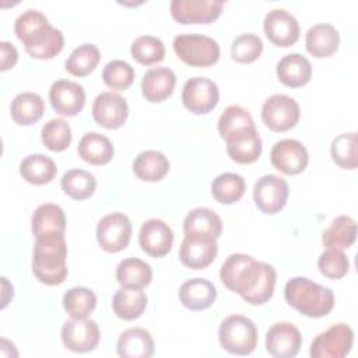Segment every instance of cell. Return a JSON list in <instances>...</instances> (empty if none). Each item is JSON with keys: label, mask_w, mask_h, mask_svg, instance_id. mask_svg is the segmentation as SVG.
<instances>
[{"label": "cell", "mask_w": 358, "mask_h": 358, "mask_svg": "<svg viewBox=\"0 0 358 358\" xmlns=\"http://www.w3.org/2000/svg\"><path fill=\"white\" fill-rule=\"evenodd\" d=\"M221 282L250 305H263L274 294L277 273L264 262L245 253H232L220 270Z\"/></svg>", "instance_id": "6da1fadb"}, {"label": "cell", "mask_w": 358, "mask_h": 358, "mask_svg": "<svg viewBox=\"0 0 358 358\" xmlns=\"http://www.w3.org/2000/svg\"><path fill=\"white\" fill-rule=\"evenodd\" d=\"M14 32L22 42L25 52L34 59H52L59 55L64 46L62 31L52 27L48 17L38 10L21 13L14 22Z\"/></svg>", "instance_id": "7a4b0ae2"}, {"label": "cell", "mask_w": 358, "mask_h": 358, "mask_svg": "<svg viewBox=\"0 0 358 358\" xmlns=\"http://www.w3.org/2000/svg\"><path fill=\"white\" fill-rule=\"evenodd\" d=\"M67 243L64 234L35 238L34 275L46 285H59L67 278Z\"/></svg>", "instance_id": "3957f363"}, {"label": "cell", "mask_w": 358, "mask_h": 358, "mask_svg": "<svg viewBox=\"0 0 358 358\" xmlns=\"http://www.w3.org/2000/svg\"><path fill=\"white\" fill-rule=\"evenodd\" d=\"M287 303L308 317H323L334 306V294L329 287L320 285L306 277H292L284 287Z\"/></svg>", "instance_id": "277c9868"}, {"label": "cell", "mask_w": 358, "mask_h": 358, "mask_svg": "<svg viewBox=\"0 0 358 358\" xmlns=\"http://www.w3.org/2000/svg\"><path fill=\"white\" fill-rule=\"evenodd\" d=\"M218 341L229 354L249 355L257 345V327L243 315H229L220 324Z\"/></svg>", "instance_id": "5b68a950"}, {"label": "cell", "mask_w": 358, "mask_h": 358, "mask_svg": "<svg viewBox=\"0 0 358 358\" xmlns=\"http://www.w3.org/2000/svg\"><path fill=\"white\" fill-rule=\"evenodd\" d=\"M176 56L190 67H210L220 59V45L201 34H182L173 39Z\"/></svg>", "instance_id": "8992f818"}, {"label": "cell", "mask_w": 358, "mask_h": 358, "mask_svg": "<svg viewBox=\"0 0 358 358\" xmlns=\"http://www.w3.org/2000/svg\"><path fill=\"white\" fill-rule=\"evenodd\" d=\"M352 343V329L345 323H337L313 338L309 354L312 358H343L351 351Z\"/></svg>", "instance_id": "52a82bcc"}, {"label": "cell", "mask_w": 358, "mask_h": 358, "mask_svg": "<svg viewBox=\"0 0 358 358\" xmlns=\"http://www.w3.org/2000/svg\"><path fill=\"white\" fill-rule=\"evenodd\" d=\"M299 116L296 101L284 94H274L262 105V120L273 131H287L295 127Z\"/></svg>", "instance_id": "ba28073f"}, {"label": "cell", "mask_w": 358, "mask_h": 358, "mask_svg": "<svg viewBox=\"0 0 358 358\" xmlns=\"http://www.w3.org/2000/svg\"><path fill=\"white\" fill-rule=\"evenodd\" d=\"M131 239V222L123 213H110L96 225V241L108 253H117L127 248Z\"/></svg>", "instance_id": "9c48e42d"}, {"label": "cell", "mask_w": 358, "mask_h": 358, "mask_svg": "<svg viewBox=\"0 0 358 358\" xmlns=\"http://www.w3.org/2000/svg\"><path fill=\"white\" fill-rule=\"evenodd\" d=\"M288 183L278 175H263L253 187V201L264 214L280 213L288 200Z\"/></svg>", "instance_id": "30bf717a"}, {"label": "cell", "mask_w": 358, "mask_h": 358, "mask_svg": "<svg viewBox=\"0 0 358 358\" xmlns=\"http://www.w3.org/2000/svg\"><path fill=\"white\" fill-rule=\"evenodd\" d=\"M220 91L217 84L206 77L189 78L182 90L183 106L194 115H207L218 103Z\"/></svg>", "instance_id": "8fae6325"}, {"label": "cell", "mask_w": 358, "mask_h": 358, "mask_svg": "<svg viewBox=\"0 0 358 358\" xmlns=\"http://www.w3.org/2000/svg\"><path fill=\"white\" fill-rule=\"evenodd\" d=\"M63 345L73 352H90L96 348L101 331L95 320L90 317L70 319L64 322L60 331Z\"/></svg>", "instance_id": "7c38bea8"}, {"label": "cell", "mask_w": 358, "mask_h": 358, "mask_svg": "<svg viewBox=\"0 0 358 358\" xmlns=\"http://www.w3.org/2000/svg\"><path fill=\"white\" fill-rule=\"evenodd\" d=\"M224 4L222 0H172L169 8L179 24H210L221 15Z\"/></svg>", "instance_id": "4fadbf2b"}, {"label": "cell", "mask_w": 358, "mask_h": 358, "mask_svg": "<svg viewBox=\"0 0 358 358\" xmlns=\"http://www.w3.org/2000/svg\"><path fill=\"white\" fill-rule=\"evenodd\" d=\"M263 29L268 41L278 48L292 46L301 34L298 20L284 8L270 10L264 17Z\"/></svg>", "instance_id": "5bb4252c"}, {"label": "cell", "mask_w": 358, "mask_h": 358, "mask_svg": "<svg viewBox=\"0 0 358 358\" xmlns=\"http://www.w3.org/2000/svg\"><path fill=\"white\" fill-rule=\"evenodd\" d=\"M270 161L273 166L284 175H298L308 166L309 155L301 141L284 138L273 145Z\"/></svg>", "instance_id": "9a60e30c"}, {"label": "cell", "mask_w": 358, "mask_h": 358, "mask_svg": "<svg viewBox=\"0 0 358 358\" xmlns=\"http://www.w3.org/2000/svg\"><path fill=\"white\" fill-rule=\"evenodd\" d=\"M129 115L126 99L112 91H105L96 95L92 103L94 120L105 129L113 130L124 124Z\"/></svg>", "instance_id": "2e32d148"}, {"label": "cell", "mask_w": 358, "mask_h": 358, "mask_svg": "<svg viewBox=\"0 0 358 358\" xmlns=\"http://www.w3.org/2000/svg\"><path fill=\"white\" fill-rule=\"evenodd\" d=\"M301 345L302 334L292 323H275L266 333V350L274 358L296 357Z\"/></svg>", "instance_id": "e0dca14e"}, {"label": "cell", "mask_w": 358, "mask_h": 358, "mask_svg": "<svg viewBox=\"0 0 358 358\" xmlns=\"http://www.w3.org/2000/svg\"><path fill=\"white\" fill-rule=\"evenodd\" d=\"M138 243L148 256L164 257L172 249L173 232L165 221L150 218L143 222L138 231Z\"/></svg>", "instance_id": "ac0fdd59"}, {"label": "cell", "mask_w": 358, "mask_h": 358, "mask_svg": "<svg viewBox=\"0 0 358 358\" xmlns=\"http://www.w3.org/2000/svg\"><path fill=\"white\" fill-rule=\"evenodd\" d=\"M49 101L53 110L62 116H76L85 105V91L81 84L57 80L50 85Z\"/></svg>", "instance_id": "d6986e66"}, {"label": "cell", "mask_w": 358, "mask_h": 358, "mask_svg": "<svg viewBox=\"0 0 358 358\" xmlns=\"http://www.w3.org/2000/svg\"><path fill=\"white\" fill-rule=\"evenodd\" d=\"M217 252L218 246L215 239L185 235L179 249V259L185 267L201 270L214 262Z\"/></svg>", "instance_id": "ffe728a7"}, {"label": "cell", "mask_w": 358, "mask_h": 358, "mask_svg": "<svg viewBox=\"0 0 358 358\" xmlns=\"http://www.w3.org/2000/svg\"><path fill=\"white\" fill-rule=\"evenodd\" d=\"M225 143H227L228 157L234 162L241 165H248L257 161L263 150L262 138L256 127L235 133L227 137Z\"/></svg>", "instance_id": "44dd1931"}, {"label": "cell", "mask_w": 358, "mask_h": 358, "mask_svg": "<svg viewBox=\"0 0 358 358\" xmlns=\"http://www.w3.org/2000/svg\"><path fill=\"white\" fill-rule=\"evenodd\" d=\"M176 85V76L168 67H152L145 71L141 80V94L151 102L158 103L169 98Z\"/></svg>", "instance_id": "7402d4cb"}, {"label": "cell", "mask_w": 358, "mask_h": 358, "mask_svg": "<svg viewBox=\"0 0 358 358\" xmlns=\"http://www.w3.org/2000/svg\"><path fill=\"white\" fill-rule=\"evenodd\" d=\"M178 295L180 303L189 310H204L215 302L217 289L211 281L196 277L185 281Z\"/></svg>", "instance_id": "603a6c76"}, {"label": "cell", "mask_w": 358, "mask_h": 358, "mask_svg": "<svg viewBox=\"0 0 358 358\" xmlns=\"http://www.w3.org/2000/svg\"><path fill=\"white\" fill-rule=\"evenodd\" d=\"M275 74L285 87L299 88L310 81L312 64L301 53H289L277 63Z\"/></svg>", "instance_id": "cb8c5ba5"}, {"label": "cell", "mask_w": 358, "mask_h": 358, "mask_svg": "<svg viewBox=\"0 0 358 358\" xmlns=\"http://www.w3.org/2000/svg\"><path fill=\"white\" fill-rule=\"evenodd\" d=\"M183 232L190 236L218 239L222 232V221L217 213L207 207H197L187 213L183 221Z\"/></svg>", "instance_id": "d4e9b609"}, {"label": "cell", "mask_w": 358, "mask_h": 358, "mask_svg": "<svg viewBox=\"0 0 358 358\" xmlns=\"http://www.w3.org/2000/svg\"><path fill=\"white\" fill-rule=\"evenodd\" d=\"M340 45L338 31L327 22H320L310 27L305 36L306 50L317 59L330 57L334 55Z\"/></svg>", "instance_id": "484cf974"}, {"label": "cell", "mask_w": 358, "mask_h": 358, "mask_svg": "<svg viewBox=\"0 0 358 358\" xmlns=\"http://www.w3.org/2000/svg\"><path fill=\"white\" fill-rule=\"evenodd\" d=\"M116 351L122 358H150L154 354V338L148 330L131 327L119 336Z\"/></svg>", "instance_id": "4316f807"}, {"label": "cell", "mask_w": 358, "mask_h": 358, "mask_svg": "<svg viewBox=\"0 0 358 358\" xmlns=\"http://www.w3.org/2000/svg\"><path fill=\"white\" fill-rule=\"evenodd\" d=\"M31 229L35 238L64 234L66 215L63 208L53 203L41 204L32 214Z\"/></svg>", "instance_id": "83f0119b"}, {"label": "cell", "mask_w": 358, "mask_h": 358, "mask_svg": "<svg viewBox=\"0 0 358 358\" xmlns=\"http://www.w3.org/2000/svg\"><path fill=\"white\" fill-rule=\"evenodd\" d=\"M147 301L143 288L122 287L112 298V309L115 315L123 320H136L144 313Z\"/></svg>", "instance_id": "f1b7e54d"}, {"label": "cell", "mask_w": 358, "mask_h": 358, "mask_svg": "<svg viewBox=\"0 0 358 358\" xmlns=\"http://www.w3.org/2000/svg\"><path fill=\"white\" fill-rule=\"evenodd\" d=\"M77 151L83 161L96 166L110 162L115 152L112 141L106 136L96 131L84 134L78 143Z\"/></svg>", "instance_id": "f546056e"}, {"label": "cell", "mask_w": 358, "mask_h": 358, "mask_svg": "<svg viewBox=\"0 0 358 358\" xmlns=\"http://www.w3.org/2000/svg\"><path fill=\"white\" fill-rule=\"evenodd\" d=\"M168 158L157 150L140 152L133 161V172L143 182H159L169 172Z\"/></svg>", "instance_id": "4dcf8cb0"}, {"label": "cell", "mask_w": 358, "mask_h": 358, "mask_svg": "<svg viewBox=\"0 0 358 358\" xmlns=\"http://www.w3.org/2000/svg\"><path fill=\"white\" fill-rule=\"evenodd\" d=\"M10 112L17 124L31 126L43 116L45 102L36 92H21L11 101Z\"/></svg>", "instance_id": "1f68e13d"}, {"label": "cell", "mask_w": 358, "mask_h": 358, "mask_svg": "<svg viewBox=\"0 0 358 358\" xmlns=\"http://www.w3.org/2000/svg\"><path fill=\"white\" fill-rule=\"evenodd\" d=\"M20 173L28 183L41 186L50 183L55 179L57 166L55 161L48 155L31 154L21 161Z\"/></svg>", "instance_id": "d6a6232c"}, {"label": "cell", "mask_w": 358, "mask_h": 358, "mask_svg": "<svg viewBox=\"0 0 358 358\" xmlns=\"http://www.w3.org/2000/svg\"><path fill=\"white\" fill-rule=\"evenodd\" d=\"M357 238V222L348 215L336 217L323 231L322 242L326 249H347L352 246Z\"/></svg>", "instance_id": "836d02e7"}, {"label": "cell", "mask_w": 358, "mask_h": 358, "mask_svg": "<svg viewBox=\"0 0 358 358\" xmlns=\"http://www.w3.org/2000/svg\"><path fill=\"white\" fill-rule=\"evenodd\" d=\"M116 280L122 287L144 288L152 280V268L137 257H127L116 267Z\"/></svg>", "instance_id": "e575fe53"}, {"label": "cell", "mask_w": 358, "mask_h": 358, "mask_svg": "<svg viewBox=\"0 0 358 358\" xmlns=\"http://www.w3.org/2000/svg\"><path fill=\"white\" fill-rule=\"evenodd\" d=\"M62 190L74 200L90 199L96 189L95 176L85 169H69L60 180Z\"/></svg>", "instance_id": "d590c367"}, {"label": "cell", "mask_w": 358, "mask_h": 358, "mask_svg": "<svg viewBox=\"0 0 358 358\" xmlns=\"http://www.w3.org/2000/svg\"><path fill=\"white\" fill-rule=\"evenodd\" d=\"M99 60V49L92 43H83L70 53L64 63V69L74 77H85L96 69Z\"/></svg>", "instance_id": "8d00e7d4"}, {"label": "cell", "mask_w": 358, "mask_h": 358, "mask_svg": "<svg viewBox=\"0 0 358 358\" xmlns=\"http://www.w3.org/2000/svg\"><path fill=\"white\" fill-rule=\"evenodd\" d=\"M245 189L243 178L234 172L220 173L211 183V194L221 204H234L239 201Z\"/></svg>", "instance_id": "74e56055"}, {"label": "cell", "mask_w": 358, "mask_h": 358, "mask_svg": "<svg viewBox=\"0 0 358 358\" xmlns=\"http://www.w3.org/2000/svg\"><path fill=\"white\" fill-rule=\"evenodd\" d=\"M63 308L73 319L88 317L96 306V295L85 287H74L64 292Z\"/></svg>", "instance_id": "f35d334b"}, {"label": "cell", "mask_w": 358, "mask_h": 358, "mask_svg": "<svg viewBox=\"0 0 358 358\" xmlns=\"http://www.w3.org/2000/svg\"><path fill=\"white\" fill-rule=\"evenodd\" d=\"M255 127L256 126L249 110L239 105H229L228 108H225L217 124L218 133L224 140L235 133L255 129Z\"/></svg>", "instance_id": "ab89813d"}, {"label": "cell", "mask_w": 358, "mask_h": 358, "mask_svg": "<svg viewBox=\"0 0 358 358\" xmlns=\"http://www.w3.org/2000/svg\"><path fill=\"white\" fill-rule=\"evenodd\" d=\"M131 57L144 66L159 63L165 57L164 42L152 35H141L136 38L130 46Z\"/></svg>", "instance_id": "60d3db41"}, {"label": "cell", "mask_w": 358, "mask_h": 358, "mask_svg": "<svg viewBox=\"0 0 358 358\" xmlns=\"http://www.w3.org/2000/svg\"><path fill=\"white\" fill-rule=\"evenodd\" d=\"M41 138L48 150L55 152L64 151L71 143L70 124L62 117L50 119L43 124L41 130Z\"/></svg>", "instance_id": "b9f144b4"}, {"label": "cell", "mask_w": 358, "mask_h": 358, "mask_svg": "<svg viewBox=\"0 0 358 358\" xmlns=\"http://www.w3.org/2000/svg\"><path fill=\"white\" fill-rule=\"evenodd\" d=\"M333 161L343 169H355L357 159V133L348 131L338 134L330 145Z\"/></svg>", "instance_id": "7bdbcfd3"}, {"label": "cell", "mask_w": 358, "mask_h": 358, "mask_svg": "<svg viewBox=\"0 0 358 358\" xmlns=\"http://www.w3.org/2000/svg\"><path fill=\"white\" fill-rule=\"evenodd\" d=\"M134 69L124 60L109 62L102 71V80L106 87L116 91L127 90L134 81Z\"/></svg>", "instance_id": "ee69618b"}, {"label": "cell", "mask_w": 358, "mask_h": 358, "mask_svg": "<svg viewBox=\"0 0 358 358\" xmlns=\"http://www.w3.org/2000/svg\"><path fill=\"white\" fill-rule=\"evenodd\" d=\"M319 271L331 280L343 278L350 268V260L343 249L329 248L317 259Z\"/></svg>", "instance_id": "f6af8a7d"}, {"label": "cell", "mask_w": 358, "mask_h": 358, "mask_svg": "<svg viewBox=\"0 0 358 358\" xmlns=\"http://www.w3.org/2000/svg\"><path fill=\"white\" fill-rule=\"evenodd\" d=\"M263 42L255 34H241L231 45V56L238 63H252L260 57Z\"/></svg>", "instance_id": "bcb514c9"}, {"label": "cell", "mask_w": 358, "mask_h": 358, "mask_svg": "<svg viewBox=\"0 0 358 358\" xmlns=\"http://www.w3.org/2000/svg\"><path fill=\"white\" fill-rule=\"evenodd\" d=\"M0 70L6 71L15 66L18 60V52L15 46L7 41L0 42Z\"/></svg>", "instance_id": "7dc6e473"}, {"label": "cell", "mask_w": 358, "mask_h": 358, "mask_svg": "<svg viewBox=\"0 0 358 358\" xmlns=\"http://www.w3.org/2000/svg\"><path fill=\"white\" fill-rule=\"evenodd\" d=\"M1 289H3V295H1V308H6V305L8 303V296L7 294L13 298L14 295V291H13V285L7 281L6 277H1Z\"/></svg>", "instance_id": "c3c4849f"}]
</instances>
